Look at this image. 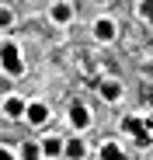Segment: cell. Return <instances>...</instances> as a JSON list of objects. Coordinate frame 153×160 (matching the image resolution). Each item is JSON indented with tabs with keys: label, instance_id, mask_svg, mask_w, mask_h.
Listing matches in <instances>:
<instances>
[{
	"label": "cell",
	"instance_id": "6da1fadb",
	"mask_svg": "<svg viewBox=\"0 0 153 160\" xmlns=\"http://www.w3.org/2000/svg\"><path fill=\"white\" fill-rule=\"evenodd\" d=\"M0 66H4V73L7 77H21L24 73V63H21V45L17 42H4L0 45Z\"/></svg>",
	"mask_w": 153,
	"mask_h": 160
},
{
	"label": "cell",
	"instance_id": "7a4b0ae2",
	"mask_svg": "<svg viewBox=\"0 0 153 160\" xmlns=\"http://www.w3.org/2000/svg\"><path fill=\"white\" fill-rule=\"evenodd\" d=\"M66 118H70V125H73L76 132H87V129L94 125V112L87 108L84 101H73V104H70V115H66Z\"/></svg>",
	"mask_w": 153,
	"mask_h": 160
},
{
	"label": "cell",
	"instance_id": "3957f363",
	"mask_svg": "<svg viewBox=\"0 0 153 160\" xmlns=\"http://www.w3.org/2000/svg\"><path fill=\"white\" fill-rule=\"evenodd\" d=\"M24 122L28 125H45L49 122V104L45 101H28L24 104Z\"/></svg>",
	"mask_w": 153,
	"mask_h": 160
},
{
	"label": "cell",
	"instance_id": "277c9868",
	"mask_svg": "<svg viewBox=\"0 0 153 160\" xmlns=\"http://www.w3.org/2000/svg\"><path fill=\"white\" fill-rule=\"evenodd\" d=\"M91 35H94L97 42H111V38L118 35L115 18H97V21H94V28H91Z\"/></svg>",
	"mask_w": 153,
	"mask_h": 160
},
{
	"label": "cell",
	"instance_id": "5b68a950",
	"mask_svg": "<svg viewBox=\"0 0 153 160\" xmlns=\"http://www.w3.org/2000/svg\"><path fill=\"white\" fill-rule=\"evenodd\" d=\"M73 14H76V11H73L70 0H56V4L49 7V18H52V24H70Z\"/></svg>",
	"mask_w": 153,
	"mask_h": 160
},
{
	"label": "cell",
	"instance_id": "8992f818",
	"mask_svg": "<svg viewBox=\"0 0 153 160\" xmlns=\"http://www.w3.org/2000/svg\"><path fill=\"white\" fill-rule=\"evenodd\" d=\"M63 157H66V160H87V143H84L80 136L63 139Z\"/></svg>",
	"mask_w": 153,
	"mask_h": 160
},
{
	"label": "cell",
	"instance_id": "52a82bcc",
	"mask_svg": "<svg viewBox=\"0 0 153 160\" xmlns=\"http://www.w3.org/2000/svg\"><path fill=\"white\" fill-rule=\"evenodd\" d=\"M97 157H101V160H129V153H125L115 139H105V143H101V146H97Z\"/></svg>",
	"mask_w": 153,
	"mask_h": 160
},
{
	"label": "cell",
	"instance_id": "ba28073f",
	"mask_svg": "<svg viewBox=\"0 0 153 160\" xmlns=\"http://www.w3.org/2000/svg\"><path fill=\"white\" fill-rule=\"evenodd\" d=\"M101 98H105L108 104H115V101H122V80H101Z\"/></svg>",
	"mask_w": 153,
	"mask_h": 160
},
{
	"label": "cell",
	"instance_id": "9c48e42d",
	"mask_svg": "<svg viewBox=\"0 0 153 160\" xmlns=\"http://www.w3.org/2000/svg\"><path fill=\"white\" fill-rule=\"evenodd\" d=\"M24 98H17V94H11V98H4V115L7 118H24Z\"/></svg>",
	"mask_w": 153,
	"mask_h": 160
},
{
	"label": "cell",
	"instance_id": "30bf717a",
	"mask_svg": "<svg viewBox=\"0 0 153 160\" xmlns=\"http://www.w3.org/2000/svg\"><path fill=\"white\" fill-rule=\"evenodd\" d=\"M38 143H42V157H52V160L63 157V139H59V136H45V139H38Z\"/></svg>",
	"mask_w": 153,
	"mask_h": 160
},
{
	"label": "cell",
	"instance_id": "8fae6325",
	"mask_svg": "<svg viewBox=\"0 0 153 160\" xmlns=\"http://www.w3.org/2000/svg\"><path fill=\"white\" fill-rule=\"evenodd\" d=\"M17 160H42V143H17Z\"/></svg>",
	"mask_w": 153,
	"mask_h": 160
},
{
	"label": "cell",
	"instance_id": "7c38bea8",
	"mask_svg": "<svg viewBox=\"0 0 153 160\" xmlns=\"http://www.w3.org/2000/svg\"><path fill=\"white\" fill-rule=\"evenodd\" d=\"M143 129H146V118H139V115H125L122 118V132H129V136H139Z\"/></svg>",
	"mask_w": 153,
	"mask_h": 160
},
{
	"label": "cell",
	"instance_id": "4fadbf2b",
	"mask_svg": "<svg viewBox=\"0 0 153 160\" xmlns=\"http://www.w3.org/2000/svg\"><path fill=\"white\" fill-rule=\"evenodd\" d=\"M11 24H14V11H11V7H4V4H0V32H7Z\"/></svg>",
	"mask_w": 153,
	"mask_h": 160
},
{
	"label": "cell",
	"instance_id": "5bb4252c",
	"mask_svg": "<svg viewBox=\"0 0 153 160\" xmlns=\"http://www.w3.org/2000/svg\"><path fill=\"white\" fill-rule=\"evenodd\" d=\"M139 14H143V18H146V21L153 24V4H150V0H143V7H139Z\"/></svg>",
	"mask_w": 153,
	"mask_h": 160
},
{
	"label": "cell",
	"instance_id": "9a60e30c",
	"mask_svg": "<svg viewBox=\"0 0 153 160\" xmlns=\"http://www.w3.org/2000/svg\"><path fill=\"white\" fill-rule=\"evenodd\" d=\"M0 160H17V157H14V150H11V146H0Z\"/></svg>",
	"mask_w": 153,
	"mask_h": 160
},
{
	"label": "cell",
	"instance_id": "2e32d148",
	"mask_svg": "<svg viewBox=\"0 0 153 160\" xmlns=\"http://www.w3.org/2000/svg\"><path fill=\"white\" fill-rule=\"evenodd\" d=\"M146 108H153V87H146Z\"/></svg>",
	"mask_w": 153,
	"mask_h": 160
},
{
	"label": "cell",
	"instance_id": "e0dca14e",
	"mask_svg": "<svg viewBox=\"0 0 153 160\" xmlns=\"http://www.w3.org/2000/svg\"><path fill=\"white\" fill-rule=\"evenodd\" d=\"M146 129L153 132V108H150V115H146Z\"/></svg>",
	"mask_w": 153,
	"mask_h": 160
},
{
	"label": "cell",
	"instance_id": "ac0fdd59",
	"mask_svg": "<svg viewBox=\"0 0 153 160\" xmlns=\"http://www.w3.org/2000/svg\"><path fill=\"white\" fill-rule=\"evenodd\" d=\"M97 4H111V0H97Z\"/></svg>",
	"mask_w": 153,
	"mask_h": 160
}]
</instances>
